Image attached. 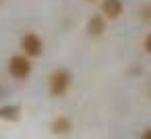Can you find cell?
Masks as SVG:
<instances>
[{"instance_id": "1", "label": "cell", "mask_w": 151, "mask_h": 139, "mask_svg": "<svg viewBox=\"0 0 151 139\" xmlns=\"http://www.w3.org/2000/svg\"><path fill=\"white\" fill-rule=\"evenodd\" d=\"M70 87H73V73L68 69L60 67V69H54L50 73V77H48V93H50V98L60 100L70 91Z\"/></svg>"}, {"instance_id": "2", "label": "cell", "mask_w": 151, "mask_h": 139, "mask_svg": "<svg viewBox=\"0 0 151 139\" xmlns=\"http://www.w3.org/2000/svg\"><path fill=\"white\" fill-rule=\"evenodd\" d=\"M6 71H9V77L15 79V81H25L31 71H33V64H31V58L25 56L23 52L21 54H13L9 58V64H6Z\"/></svg>"}, {"instance_id": "3", "label": "cell", "mask_w": 151, "mask_h": 139, "mask_svg": "<svg viewBox=\"0 0 151 139\" xmlns=\"http://www.w3.org/2000/svg\"><path fill=\"white\" fill-rule=\"evenodd\" d=\"M44 40H42V35L40 33H35V31H27V33H23V38H21V50H23V54L25 56H29V58H40L42 54H44Z\"/></svg>"}, {"instance_id": "4", "label": "cell", "mask_w": 151, "mask_h": 139, "mask_svg": "<svg viewBox=\"0 0 151 139\" xmlns=\"http://www.w3.org/2000/svg\"><path fill=\"white\" fill-rule=\"evenodd\" d=\"M101 15L108 19V21H114L118 17H122L124 13V2L122 0H101V7H99Z\"/></svg>"}, {"instance_id": "5", "label": "cell", "mask_w": 151, "mask_h": 139, "mask_svg": "<svg viewBox=\"0 0 151 139\" xmlns=\"http://www.w3.org/2000/svg\"><path fill=\"white\" fill-rule=\"evenodd\" d=\"M50 131H52L54 135H58V137L68 135V133L73 131V118L66 116V114H58V116H54L52 122H50Z\"/></svg>"}, {"instance_id": "6", "label": "cell", "mask_w": 151, "mask_h": 139, "mask_svg": "<svg viewBox=\"0 0 151 139\" xmlns=\"http://www.w3.org/2000/svg\"><path fill=\"white\" fill-rule=\"evenodd\" d=\"M106 27H108V19L97 13V15H91V19L87 21V33L91 38H101L106 33Z\"/></svg>"}, {"instance_id": "7", "label": "cell", "mask_w": 151, "mask_h": 139, "mask_svg": "<svg viewBox=\"0 0 151 139\" xmlns=\"http://www.w3.org/2000/svg\"><path fill=\"white\" fill-rule=\"evenodd\" d=\"M21 104H2L0 106V120L6 122H17L21 118Z\"/></svg>"}, {"instance_id": "8", "label": "cell", "mask_w": 151, "mask_h": 139, "mask_svg": "<svg viewBox=\"0 0 151 139\" xmlns=\"http://www.w3.org/2000/svg\"><path fill=\"white\" fill-rule=\"evenodd\" d=\"M141 19L145 23H151V0H147V2L141 7Z\"/></svg>"}, {"instance_id": "9", "label": "cell", "mask_w": 151, "mask_h": 139, "mask_svg": "<svg viewBox=\"0 0 151 139\" xmlns=\"http://www.w3.org/2000/svg\"><path fill=\"white\" fill-rule=\"evenodd\" d=\"M143 50H145L147 54H151V31H147L145 38H143Z\"/></svg>"}, {"instance_id": "10", "label": "cell", "mask_w": 151, "mask_h": 139, "mask_svg": "<svg viewBox=\"0 0 151 139\" xmlns=\"http://www.w3.org/2000/svg\"><path fill=\"white\" fill-rule=\"evenodd\" d=\"M139 139H151V127L143 129V131H141V137H139Z\"/></svg>"}, {"instance_id": "11", "label": "cell", "mask_w": 151, "mask_h": 139, "mask_svg": "<svg viewBox=\"0 0 151 139\" xmlns=\"http://www.w3.org/2000/svg\"><path fill=\"white\" fill-rule=\"evenodd\" d=\"M89 2H95V0H89Z\"/></svg>"}, {"instance_id": "12", "label": "cell", "mask_w": 151, "mask_h": 139, "mask_svg": "<svg viewBox=\"0 0 151 139\" xmlns=\"http://www.w3.org/2000/svg\"><path fill=\"white\" fill-rule=\"evenodd\" d=\"M0 2H2V0H0Z\"/></svg>"}]
</instances>
